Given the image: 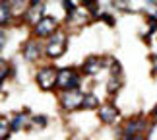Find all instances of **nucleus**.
<instances>
[{"mask_svg": "<svg viewBox=\"0 0 157 140\" xmlns=\"http://www.w3.org/2000/svg\"><path fill=\"white\" fill-rule=\"evenodd\" d=\"M56 84L60 88H64V92H74V90H80V78L74 70L66 68V70H60L58 72V80Z\"/></svg>", "mask_w": 157, "mask_h": 140, "instance_id": "f257e3e1", "label": "nucleus"}, {"mask_svg": "<svg viewBox=\"0 0 157 140\" xmlns=\"http://www.w3.org/2000/svg\"><path fill=\"white\" fill-rule=\"evenodd\" d=\"M64 49H66V39H64V35H60V33H54L49 37V45H47V54L52 58H58L60 54L64 53Z\"/></svg>", "mask_w": 157, "mask_h": 140, "instance_id": "f03ea898", "label": "nucleus"}, {"mask_svg": "<svg viewBox=\"0 0 157 140\" xmlns=\"http://www.w3.org/2000/svg\"><path fill=\"white\" fill-rule=\"evenodd\" d=\"M56 80H58V72L54 70V68H41L37 72V84L43 90L52 88L54 84H56Z\"/></svg>", "mask_w": 157, "mask_h": 140, "instance_id": "7ed1b4c3", "label": "nucleus"}, {"mask_svg": "<svg viewBox=\"0 0 157 140\" xmlns=\"http://www.w3.org/2000/svg\"><path fill=\"white\" fill-rule=\"evenodd\" d=\"M82 101H83V94H80V90H74V92H64L62 103L64 109H76V107H82Z\"/></svg>", "mask_w": 157, "mask_h": 140, "instance_id": "20e7f679", "label": "nucleus"}, {"mask_svg": "<svg viewBox=\"0 0 157 140\" xmlns=\"http://www.w3.org/2000/svg\"><path fill=\"white\" fill-rule=\"evenodd\" d=\"M54 29H56V20H54V18H43V20H41L37 26H35V33L39 35V37H49V35L54 31Z\"/></svg>", "mask_w": 157, "mask_h": 140, "instance_id": "39448f33", "label": "nucleus"}, {"mask_svg": "<svg viewBox=\"0 0 157 140\" xmlns=\"http://www.w3.org/2000/svg\"><path fill=\"white\" fill-rule=\"evenodd\" d=\"M43 12H45V4H43V2H33V4H31V8L27 10V22L37 26V23L45 18V16H43Z\"/></svg>", "mask_w": 157, "mask_h": 140, "instance_id": "423d86ee", "label": "nucleus"}, {"mask_svg": "<svg viewBox=\"0 0 157 140\" xmlns=\"http://www.w3.org/2000/svg\"><path fill=\"white\" fill-rule=\"evenodd\" d=\"M99 117H101L103 123H114L117 117H118V111H117L114 105H103L101 111H99Z\"/></svg>", "mask_w": 157, "mask_h": 140, "instance_id": "0eeeda50", "label": "nucleus"}, {"mask_svg": "<svg viewBox=\"0 0 157 140\" xmlns=\"http://www.w3.org/2000/svg\"><path fill=\"white\" fill-rule=\"evenodd\" d=\"M142 126H144V123L140 119H136V121H132V123H128L126 125V130H124V134H126V140H132L134 136H138L142 132Z\"/></svg>", "mask_w": 157, "mask_h": 140, "instance_id": "6e6552de", "label": "nucleus"}, {"mask_svg": "<svg viewBox=\"0 0 157 140\" xmlns=\"http://www.w3.org/2000/svg\"><path fill=\"white\" fill-rule=\"evenodd\" d=\"M99 68H101V60L97 57H89L86 60V64H83V72H86V74H95Z\"/></svg>", "mask_w": 157, "mask_h": 140, "instance_id": "1a4fd4ad", "label": "nucleus"}, {"mask_svg": "<svg viewBox=\"0 0 157 140\" xmlns=\"http://www.w3.org/2000/svg\"><path fill=\"white\" fill-rule=\"evenodd\" d=\"M39 57V43L37 41H29L25 47V58L27 60H35Z\"/></svg>", "mask_w": 157, "mask_h": 140, "instance_id": "9d476101", "label": "nucleus"}, {"mask_svg": "<svg viewBox=\"0 0 157 140\" xmlns=\"http://www.w3.org/2000/svg\"><path fill=\"white\" fill-rule=\"evenodd\" d=\"M99 105V99L95 97L93 94H86L83 95V101H82V109H95Z\"/></svg>", "mask_w": 157, "mask_h": 140, "instance_id": "9b49d317", "label": "nucleus"}, {"mask_svg": "<svg viewBox=\"0 0 157 140\" xmlns=\"http://www.w3.org/2000/svg\"><path fill=\"white\" fill-rule=\"evenodd\" d=\"M25 125V115H16L14 119L10 121V126H12V132H16L17 129H21V126Z\"/></svg>", "mask_w": 157, "mask_h": 140, "instance_id": "f8f14e48", "label": "nucleus"}, {"mask_svg": "<svg viewBox=\"0 0 157 140\" xmlns=\"http://www.w3.org/2000/svg\"><path fill=\"white\" fill-rule=\"evenodd\" d=\"M10 132H12V126H10V123L6 119H2L0 121V136H2V140H6L10 136Z\"/></svg>", "mask_w": 157, "mask_h": 140, "instance_id": "ddd939ff", "label": "nucleus"}, {"mask_svg": "<svg viewBox=\"0 0 157 140\" xmlns=\"http://www.w3.org/2000/svg\"><path fill=\"white\" fill-rule=\"evenodd\" d=\"M120 90V78L118 76H114L113 80H109V88H107V92L109 94H117Z\"/></svg>", "mask_w": 157, "mask_h": 140, "instance_id": "4468645a", "label": "nucleus"}, {"mask_svg": "<svg viewBox=\"0 0 157 140\" xmlns=\"http://www.w3.org/2000/svg\"><path fill=\"white\" fill-rule=\"evenodd\" d=\"M8 20H10V8H8V4H2V10H0V22L8 23Z\"/></svg>", "mask_w": 157, "mask_h": 140, "instance_id": "2eb2a0df", "label": "nucleus"}, {"mask_svg": "<svg viewBox=\"0 0 157 140\" xmlns=\"http://www.w3.org/2000/svg\"><path fill=\"white\" fill-rule=\"evenodd\" d=\"M62 6L66 8V12H68V16L72 18V14H74V10H76V4H74V2H68V0H64V2H62Z\"/></svg>", "mask_w": 157, "mask_h": 140, "instance_id": "dca6fc26", "label": "nucleus"}, {"mask_svg": "<svg viewBox=\"0 0 157 140\" xmlns=\"http://www.w3.org/2000/svg\"><path fill=\"white\" fill-rule=\"evenodd\" d=\"M99 18L103 22H107V26H114V18L113 16H109V14H99Z\"/></svg>", "mask_w": 157, "mask_h": 140, "instance_id": "f3484780", "label": "nucleus"}, {"mask_svg": "<svg viewBox=\"0 0 157 140\" xmlns=\"http://www.w3.org/2000/svg\"><path fill=\"white\" fill-rule=\"evenodd\" d=\"M8 72H10V68H8V64H6V62H2V70H0V78H2V80H4V78L8 76Z\"/></svg>", "mask_w": 157, "mask_h": 140, "instance_id": "a211bd4d", "label": "nucleus"}, {"mask_svg": "<svg viewBox=\"0 0 157 140\" xmlns=\"http://www.w3.org/2000/svg\"><path fill=\"white\" fill-rule=\"evenodd\" d=\"M33 119H35V121H37V123H39L41 126H45V125H47V119L43 117V115H37V117H33Z\"/></svg>", "mask_w": 157, "mask_h": 140, "instance_id": "6ab92c4d", "label": "nucleus"}, {"mask_svg": "<svg viewBox=\"0 0 157 140\" xmlns=\"http://www.w3.org/2000/svg\"><path fill=\"white\" fill-rule=\"evenodd\" d=\"M132 140H144V138H142V134H138V136H134Z\"/></svg>", "mask_w": 157, "mask_h": 140, "instance_id": "aec40b11", "label": "nucleus"}, {"mask_svg": "<svg viewBox=\"0 0 157 140\" xmlns=\"http://www.w3.org/2000/svg\"><path fill=\"white\" fill-rule=\"evenodd\" d=\"M153 64H155V68H157V54L153 57Z\"/></svg>", "mask_w": 157, "mask_h": 140, "instance_id": "412c9836", "label": "nucleus"}, {"mask_svg": "<svg viewBox=\"0 0 157 140\" xmlns=\"http://www.w3.org/2000/svg\"><path fill=\"white\" fill-rule=\"evenodd\" d=\"M155 18H157V16H155Z\"/></svg>", "mask_w": 157, "mask_h": 140, "instance_id": "4be33fe9", "label": "nucleus"}]
</instances>
